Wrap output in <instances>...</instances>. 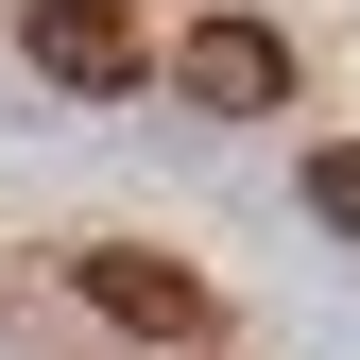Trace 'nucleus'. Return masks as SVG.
Masks as SVG:
<instances>
[{
    "mask_svg": "<svg viewBox=\"0 0 360 360\" xmlns=\"http://www.w3.org/2000/svg\"><path fill=\"white\" fill-rule=\"evenodd\" d=\"M172 86H189L206 120H275L292 103V34L275 18H189V34H172Z\"/></svg>",
    "mask_w": 360,
    "mask_h": 360,
    "instance_id": "obj_1",
    "label": "nucleus"
},
{
    "mask_svg": "<svg viewBox=\"0 0 360 360\" xmlns=\"http://www.w3.org/2000/svg\"><path fill=\"white\" fill-rule=\"evenodd\" d=\"M18 52L52 69V86H86V103H120V86L155 69V34H138V0H34V18H18Z\"/></svg>",
    "mask_w": 360,
    "mask_h": 360,
    "instance_id": "obj_2",
    "label": "nucleus"
},
{
    "mask_svg": "<svg viewBox=\"0 0 360 360\" xmlns=\"http://www.w3.org/2000/svg\"><path fill=\"white\" fill-rule=\"evenodd\" d=\"M309 223H343V240H360V138H309Z\"/></svg>",
    "mask_w": 360,
    "mask_h": 360,
    "instance_id": "obj_4",
    "label": "nucleus"
},
{
    "mask_svg": "<svg viewBox=\"0 0 360 360\" xmlns=\"http://www.w3.org/2000/svg\"><path fill=\"white\" fill-rule=\"evenodd\" d=\"M69 275H86V309H103V326H138V343H206V275H189V257L103 240V257H69Z\"/></svg>",
    "mask_w": 360,
    "mask_h": 360,
    "instance_id": "obj_3",
    "label": "nucleus"
}]
</instances>
